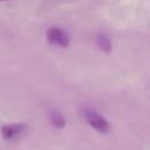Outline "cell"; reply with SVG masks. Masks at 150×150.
I'll use <instances>...</instances> for the list:
<instances>
[{
    "mask_svg": "<svg viewBox=\"0 0 150 150\" xmlns=\"http://www.w3.org/2000/svg\"><path fill=\"white\" fill-rule=\"evenodd\" d=\"M81 114H82L83 118L87 121V123L90 127H93L95 130H97L98 132L105 134L109 131V123L97 111H95L90 108H82Z\"/></svg>",
    "mask_w": 150,
    "mask_h": 150,
    "instance_id": "cell-1",
    "label": "cell"
},
{
    "mask_svg": "<svg viewBox=\"0 0 150 150\" xmlns=\"http://www.w3.org/2000/svg\"><path fill=\"white\" fill-rule=\"evenodd\" d=\"M47 40L49 41V43L54 45V46H59V47H67L70 42V38L68 35V33L59 27H50L47 33H46Z\"/></svg>",
    "mask_w": 150,
    "mask_h": 150,
    "instance_id": "cell-2",
    "label": "cell"
},
{
    "mask_svg": "<svg viewBox=\"0 0 150 150\" xmlns=\"http://www.w3.org/2000/svg\"><path fill=\"white\" fill-rule=\"evenodd\" d=\"M25 123H13V124H6L1 127V134L5 139H13L18 137L20 134H22L26 129Z\"/></svg>",
    "mask_w": 150,
    "mask_h": 150,
    "instance_id": "cell-3",
    "label": "cell"
},
{
    "mask_svg": "<svg viewBox=\"0 0 150 150\" xmlns=\"http://www.w3.org/2000/svg\"><path fill=\"white\" fill-rule=\"evenodd\" d=\"M96 42H97V46L100 47V49L104 53H110L111 49H112V45H111V40L109 38V35L107 34H98L97 38H96Z\"/></svg>",
    "mask_w": 150,
    "mask_h": 150,
    "instance_id": "cell-4",
    "label": "cell"
},
{
    "mask_svg": "<svg viewBox=\"0 0 150 150\" xmlns=\"http://www.w3.org/2000/svg\"><path fill=\"white\" fill-rule=\"evenodd\" d=\"M49 118H50L52 124H53L55 128H59V129L64 128V125H66V120H64V117L62 116L61 112H59V111H56V110H53V111L50 112V115H49Z\"/></svg>",
    "mask_w": 150,
    "mask_h": 150,
    "instance_id": "cell-5",
    "label": "cell"
},
{
    "mask_svg": "<svg viewBox=\"0 0 150 150\" xmlns=\"http://www.w3.org/2000/svg\"><path fill=\"white\" fill-rule=\"evenodd\" d=\"M0 1H6V0H0Z\"/></svg>",
    "mask_w": 150,
    "mask_h": 150,
    "instance_id": "cell-6",
    "label": "cell"
}]
</instances>
